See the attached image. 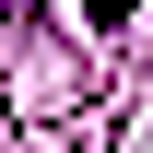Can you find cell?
Masks as SVG:
<instances>
[{
    "instance_id": "1",
    "label": "cell",
    "mask_w": 153,
    "mask_h": 153,
    "mask_svg": "<svg viewBox=\"0 0 153 153\" xmlns=\"http://www.w3.org/2000/svg\"><path fill=\"white\" fill-rule=\"evenodd\" d=\"M118 12H130V0H94V24H118Z\"/></svg>"
},
{
    "instance_id": "2",
    "label": "cell",
    "mask_w": 153,
    "mask_h": 153,
    "mask_svg": "<svg viewBox=\"0 0 153 153\" xmlns=\"http://www.w3.org/2000/svg\"><path fill=\"white\" fill-rule=\"evenodd\" d=\"M24 12H36V0H24Z\"/></svg>"
}]
</instances>
